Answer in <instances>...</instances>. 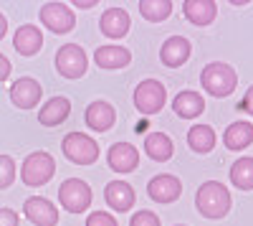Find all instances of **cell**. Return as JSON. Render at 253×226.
<instances>
[{"instance_id": "6da1fadb", "label": "cell", "mask_w": 253, "mask_h": 226, "mask_svg": "<svg viewBox=\"0 0 253 226\" xmlns=\"http://www.w3.org/2000/svg\"><path fill=\"white\" fill-rule=\"evenodd\" d=\"M195 209L203 219H225L230 211V191L220 180H205L195 193Z\"/></svg>"}, {"instance_id": "52a82bcc", "label": "cell", "mask_w": 253, "mask_h": 226, "mask_svg": "<svg viewBox=\"0 0 253 226\" xmlns=\"http://www.w3.org/2000/svg\"><path fill=\"white\" fill-rule=\"evenodd\" d=\"M89 69V58L79 44H63L56 51V71L66 79H81Z\"/></svg>"}, {"instance_id": "8992f818", "label": "cell", "mask_w": 253, "mask_h": 226, "mask_svg": "<svg viewBox=\"0 0 253 226\" xmlns=\"http://www.w3.org/2000/svg\"><path fill=\"white\" fill-rule=\"evenodd\" d=\"M165 102H167V89H165L162 81L144 79V81L137 84V89H134V107H137V112L157 114V112H162Z\"/></svg>"}, {"instance_id": "3957f363", "label": "cell", "mask_w": 253, "mask_h": 226, "mask_svg": "<svg viewBox=\"0 0 253 226\" xmlns=\"http://www.w3.org/2000/svg\"><path fill=\"white\" fill-rule=\"evenodd\" d=\"M53 173H56V160L46 150L31 153L23 160V166H20V180H23L26 186H31V188L46 186V183L53 178Z\"/></svg>"}, {"instance_id": "ac0fdd59", "label": "cell", "mask_w": 253, "mask_h": 226, "mask_svg": "<svg viewBox=\"0 0 253 226\" xmlns=\"http://www.w3.org/2000/svg\"><path fill=\"white\" fill-rule=\"evenodd\" d=\"M71 114V102L66 97H51L38 112V122L43 127H58Z\"/></svg>"}, {"instance_id": "7a4b0ae2", "label": "cell", "mask_w": 253, "mask_h": 226, "mask_svg": "<svg viewBox=\"0 0 253 226\" xmlns=\"http://www.w3.org/2000/svg\"><path fill=\"white\" fill-rule=\"evenodd\" d=\"M200 81H203V89L210 97H230L238 87V74L230 64H223V61H213L200 71Z\"/></svg>"}, {"instance_id": "83f0119b", "label": "cell", "mask_w": 253, "mask_h": 226, "mask_svg": "<svg viewBox=\"0 0 253 226\" xmlns=\"http://www.w3.org/2000/svg\"><path fill=\"white\" fill-rule=\"evenodd\" d=\"M129 226H162V224H160V216L155 211H137L132 216Z\"/></svg>"}, {"instance_id": "d6986e66", "label": "cell", "mask_w": 253, "mask_h": 226, "mask_svg": "<svg viewBox=\"0 0 253 226\" xmlns=\"http://www.w3.org/2000/svg\"><path fill=\"white\" fill-rule=\"evenodd\" d=\"M182 13L193 26H210L218 15V3L215 0H185Z\"/></svg>"}, {"instance_id": "4fadbf2b", "label": "cell", "mask_w": 253, "mask_h": 226, "mask_svg": "<svg viewBox=\"0 0 253 226\" xmlns=\"http://www.w3.org/2000/svg\"><path fill=\"white\" fill-rule=\"evenodd\" d=\"M190 54H193V46H190V41H187L185 36H170V38L162 44V49H160L162 64L170 66V69L182 66L185 61L190 58Z\"/></svg>"}, {"instance_id": "f1b7e54d", "label": "cell", "mask_w": 253, "mask_h": 226, "mask_svg": "<svg viewBox=\"0 0 253 226\" xmlns=\"http://www.w3.org/2000/svg\"><path fill=\"white\" fill-rule=\"evenodd\" d=\"M86 226H119L117 219L107 211H94L89 219H86Z\"/></svg>"}, {"instance_id": "4dcf8cb0", "label": "cell", "mask_w": 253, "mask_h": 226, "mask_svg": "<svg viewBox=\"0 0 253 226\" xmlns=\"http://www.w3.org/2000/svg\"><path fill=\"white\" fill-rule=\"evenodd\" d=\"M241 107H243V112H248V114L253 117V84L248 87V92H246V97H243V102H241Z\"/></svg>"}, {"instance_id": "7c38bea8", "label": "cell", "mask_w": 253, "mask_h": 226, "mask_svg": "<svg viewBox=\"0 0 253 226\" xmlns=\"http://www.w3.org/2000/svg\"><path fill=\"white\" fill-rule=\"evenodd\" d=\"M107 163L114 173H132L139 166V150L132 145V142H114L107 153Z\"/></svg>"}, {"instance_id": "4316f807", "label": "cell", "mask_w": 253, "mask_h": 226, "mask_svg": "<svg viewBox=\"0 0 253 226\" xmlns=\"http://www.w3.org/2000/svg\"><path fill=\"white\" fill-rule=\"evenodd\" d=\"M15 180V160L10 155H0V191L13 186Z\"/></svg>"}, {"instance_id": "e575fe53", "label": "cell", "mask_w": 253, "mask_h": 226, "mask_svg": "<svg viewBox=\"0 0 253 226\" xmlns=\"http://www.w3.org/2000/svg\"><path fill=\"white\" fill-rule=\"evenodd\" d=\"M177 226H185V224H177Z\"/></svg>"}, {"instance_id": "2e32d148", "label": "cell", "mask_w": 253, "mask_h": 226, "mask_svg": "<svg viewBox=\"0 0 253 226\" xmlns=\"http://www.w3.org/2000/svg\"><path fill=\"white\" fill-rule=\"evenodd\" d=\"M129 26H132V20H129V13L124 8H107L101 13V20H99V28L107 38H124Z\"/></svg>"}, {"instance_id": "277c9868", "label": "cell", "mask_w": 253, "mask_h": 226, "mask_svg": "<svg viewBox=\"0 0 253 226\" xmlns=\"http://www.w3.org/2000/svg\"><path fill=\"white\" fill-rule=\"evenodd\" d=\"M61 150L76 166H91L99 158V142L84 132H69L61 142Z\"/></svg>"}, {"instance_id": "d6a6232c", "label": "cell", "mask_w": 253, "mask_h": 226, "mask_svg": "<svg viewBox=\"0 0 253 226\" xmlns=\"http://www.w3.org/2000/svg\"><path fill=\"white\" fill-rule=\"evenodd\" d=\"M5 31H8V20H5V15H3V13H0V41H3Z\"/></svg>"}, {"instance_id": "d4e9b609", "label": "cell", "mask_w": 253, "mask_h": 226, "mask_svg": "<svg viewBox=\"0 0 253 226\" xmlns=\"http://www.w3.org/2000/svg\"><path fill=\"white\" fill-rule=\"evenodd\" d=\"M230 183L241 191H253V158H238L230 166Z\"/></svg>"}, {"instance_id": "8fae6325", "label": "cell", "mask_w": 253, "mask_h": 226, "mask_svg": "<svg viewBox=\"0 0 253 226\" xmlns=\"http://www.w3.org/2000/svg\"><path fill=\"white\" fill-rule=\"evenodd\" d=\"M23 214L33 226H56L58 224V209L48 198H41V196H31L23 203Z\"/></svg>"}, {"instance_id": "1f68e13d", "label": "cell", "mask_w": 253, "mask_h": 226, "mask_svg": "<svg viewBox=\"0 0 253 226\" xmlns=\"http://www.w3.org/2000/svg\"><path fill=\"white\" fill-rule=\"evenodd\" d=\"M10 71H13V66H10V61L0 54V81H5L8 76H10Z\"/></svg>"}, {"instance_id": "9a60e30c", "label": "cell", "mask_w": 253, "mask_h": 226, "mask_svg": "<svg viewBox=\"0 0 253 226\" xmlns=\"http://www.w3.org/2000/svg\"><path fill=\"white\" fill-rule=\"evenodd\" d=\"M104 201L109 203V209L124 214L134 206V188L126 180H112L104 188Z\"/></svg>"}, {"instance_id": "f546056e", "label": "cell", "mask_w": 253, "mask_h": 226, "mask_svg": "<svg viewBox=\"0 0 253 226\" xmlns=\"http://www.w3.org/2000/svg\"><path fill=\"white\" fill-rule=\"evenodd\" d=\"M18 214L13 209H5V206H0V226H18Z\"/></svg>"}, {"instance_id": "603a6c76", "label": "cell", "mask_w": 253, "mask_h": 226, "mask_svg": "<svg viewBox=\"0 0 253 226\" xmlns=\"http://www.w3.org/2000/svg\"><path fill=\"white\" fill-rule=\"evenodd\" d=\"M144 153H147V158H152L155 163H167L172 158V153H175V145H172L170 135L150 132L144 137Z\"/></svg>"}, {"instance_id": "cb8c5ba5", "label": "cell", "mask_w": 253, "mask_h": 226, "mask_svg": "<svg viewBox=\"0 0 253 226\" xmlns=\"http://www.w3.org/2000/svg\"><path fill=\"white\" fill-rule=\"evenodd\" d=\"M215 142H218V137H215V130L210 125H193L187 130V145L193 153L205 155L215 148Z\"/></svg>"}, {"instance_id": "5b68a950", "label": "cell", "mask_w": 253, "mask_h": 226, "mask_svg": "<svg viewBox=\"0 0 253 226\" xmlns=\"http://www.w3.org/2000/svg\"><path fill=\"white\" fill-rule=\"evenodd\" d=\"M58 201L69 214H81L91 206V188L81 178H66L58 188Z\"/></svg>"}, {"instance_id": "e0dca14e", "label": "cell", "mask_w": 253, "mask_h": 226, "mask_svg": "<svg viewBox=\"0 0 253 226\" xmlns=\"http://www.w3.org/2000/svg\"><path fill=\"white\" fill-rule=\"evenodd\" d=\"M13 49L20 56H36L41 49H43V33H41V28L33 26V23L20 26L15 31V36H13Z\"/></svg>"}, {"instance_id": "836d02e7", "label": "cell", "mask_w": 253, "mask_h": 226, "mask_svg": "<svg viewBox=\"0 0 253 226\" xmlns=\"http://www.w3.org/2000/svg\"><path fill=\"white\" fill-rule=\"evenodd\" d=\"M74 5H76V8H94L96 3H94V0H76Z\"/></svg>"}, {"instance_id": "9c48e42d", "label": "cell", "mask_w": 253, "mask_h": 226, "mask_svg": "<svg viewBox=\"0 0 253 226\" xmlns=\"http://www.w3.org/2000/svg\"><path fill=\"white\" fill-rule=\"evenodd\" d=\"M147 196L157 203H172L182 196V180L172 173H160L147 183Z\"/></svg>"}, {"instance_id": "ba28073f", "label": "cell", "mask_w": 253, "mask_h": 226, "mask_svg": "<svg viewBox=\"0 0 253 226\" xmlns=\"http://www.w3.org/2000/svg\"><path fill=\"white\" fill-rule=\"evenodd\" d=\"M38 18L51 33H69L76 26V15L66 3H46L41 8Z\"/></svg>"}, {"instance_id": "7402d4cb", "label": "cell", "mask_w": 253, "mask_h": 226, "mask_svg": "<svg viewBox=\"0 0 253 226\" xmlns=\"http://www.w3.org/2000/svg\"><path fill=\"white\" fill-rule=\"evenodd\" d=\"M251 142H253V125L251 122L238 119V122H233V125H228V130L223 132V145L228 150H233V153L246 150Z\"/></svg>"}, {"instance_id": "484cf974", "label": "cell", "mask_w": 253, "mask_h": 226, "mask_svg": "<svg viewBox=\"0 0 253 226\" xmlns=\"http://www.w3.org/2000/svg\"><path fill=\"white\" fill-rule=\"evenodd\" d=\"M139 13L150 23H162L172 13V0H139Z\"/></svg>"}, {"instance_id": "5bb4252c", "label": "cell", "mask_w": 253, "mask_h": 226, "mask_svg": "<svg viewBox=\"0 0 253 226\" xmlns=\"http://www.w3.org/2000/svg\"><path fill=\"white\" fill-rule=\"evenodd\" d=\"M84 119H86V125L94 132H107V130L114 127V122H117V110L109 105V102L96 99V102H91V105L86 107Z\"/></svg>"}, {"instance_id": "30bf717a", "label": "cell", "mask_w": 253, "mask_h": 226, "mask_svg": "<svg viewBox=\"0 0 253 226\" xmlns=\"http://www.w3.org/2000/svg\"><path fill=\"white\" fill-rule=\"evenodd\" d=\"M43 92H41V84L33 79V76H20L10 84V102L18 107V110H33Z\"/></svg>"}, {"instance_id": "ffe728a7", "label": "cell", "mask_w": 253, "mask_h": 226, "mask_svg": "<svg viewBox=\"0 0 253 226\" xmlns=\"http://www.w3.org/2000/svg\"><path fill=\"white\" fill-rule=\"evenodd\" d=\"M94 61H96L99 69L114 71V69H124L126 64H129L132 54H129V49H124V46L109 44V46H99V49L94 51Z\"/></svg>"}, {"instance_id": "44dd1931", "label": "cell", "mask_w": 253, "mask_h": 226, "mask_svg": "<svg viewBox=\"0 0 253 226\" xmlns=\"http://www.w3.org/2000/svg\"><path fill=\"white\" fill-rule=\"evenodd\" d=\"M172 110L177 117L182 119H195L205 112V99L200 92H193V89H185L180 92L175 99H172Z\"/></svg>"}]
</instances>
